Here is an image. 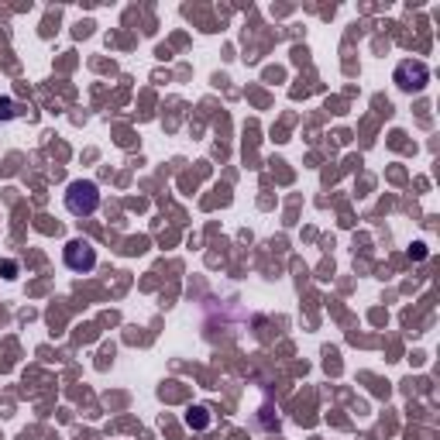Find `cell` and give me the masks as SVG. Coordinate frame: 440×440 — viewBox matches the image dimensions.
Wrapping results in <instances>:
<instances>
[{"label": "cell", "instance_id": "cell-1", "mask_svg": "<svg viewBox=\"0 0 440 440\" xmlns=\"http://www.w3.org/2000/svg\"><path fill=\"white\" fill-rule=\"evenodd\" d=\"M96 207H100V190H96V183H90V179L69 183V190H66V210L73 213V217H90Z\"/></svg>", "mask_w": 440, "mask_h": 440}, {"label": "cell", "instance_id": "cell-2", "mask_svg": "<svg viewBox=\"0 0 440 440\" xmlns=\"http://www.w3.org/2000/svg\"><path fill=\"white\" fill-rule=\"evenodd\" d=\"M62 262L69 272H93L96 265V248L86 237H73L66 248H62Z\"/></svg>", "mask_w": 440, "mask_h": 440}, {"label": "cell", "instance_id": "cell-3", "mask_svg": "<svg viewBox=\"0 0 440 440\" xmlns=\"http://www.w3.org/2000/svg\"><path fill=\"white\" fill-rule=\"evenodd\" d=\"M426 79H430V69L423 66V62H402L399 73H396V83H399L406 93H416L426 86Z\"/></svg>", "mask_w": 440, "mask_h": 440}, {"label": "cell", "instance_id": "cell-4", "mask_svg": "<svg viewBox=\"0 0 440 440\" xmlns=\"http://www.w3.org/2000/svg\"><path fill=\"white\" fill-rule=\"evenodd\" d=\"M186 426H190V430H207V426H210V413H207L203 406H193L190 413H186Z\"/></svg>", "mask_w": 440, "mask_h": 440}, {"label": "cell", "instance_id": "cell-5", "mask_svg": "<svg viewBox=\"0 0 440 440\" xmlns=\"http://www.w3.org/2000/svg\"><path fill=\"white\" fill-rule=\"evenodd\" d=\"M0 272H4L7 279H14V275H18V262H11V258H7V262H0Z\"/></svg>", "mask_w": 440, "mask_h": 440}]
</instances>
